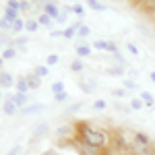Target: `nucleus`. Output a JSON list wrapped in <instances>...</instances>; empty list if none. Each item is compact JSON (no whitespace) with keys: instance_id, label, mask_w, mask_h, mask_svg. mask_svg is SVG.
I'll list each match as a JSON object with an SVG mask.
<instances>
[{"instance_id":"nucleus-40","label":"nucleus","mask_w":155,"mask_h":155,"mask_svg":"<svg viewBox=\"0 0 155 155\" xmlns=\"http://www.w3.org/2000/svg\"><path fill=\"white\" fill-rule=\"evenodd\" d=\"M126 89H112V95L116 97V99H122V97H126Z\"/></svg>"},{"instance_id":"nucleus-17","label":"nucleus","mask_w":155,"mask_h":155,"mask_svg":"<svg viewBox=\"0 0 155 155\" xmlns=\"http://www.w3.org/2000/svg\"><path fill=\"white\" fill-rule=\"evenodd\" d=\"M35 19H37V23H39V27H48V29H52L54 23H56V21H54L52 17H48L46 12H41L39 17H35Z\"/></svg>"},{"instance_id":"nucleus-35","label":"nucleus","mask_w":155,"mask_h":155,"mask_svg":"<svg viewBox=\"0 0 155 155\" xmlns=\"http://www.w3.org/2000/svg\"><path fill=\"white\" fill-rule=\"evenodd\" d=\"M6 6L12 8V11H17L19 15H21V2H19V0H6Z\"/></svg>"},{"instance_id":"nucleus-55","label":"nucleus","mask_w":155,"mask_h":155,"mask_svg":"<svg viewBox=\"0 0 155 155\" xmlns=\"http://www.w3.org/2000/svg\"><path fill=\"white\" fill-rule=\"evenodd\" d=\"M0 33H2V31H0Z\"/></svg>"},{"instance_id":"nucleus-26","label":"nucleus","mask_w":155,"mask_h":155,"mask_svg":"<svg viewBox=\"0 0 155 155\" xmlns=\"http://www.w3.org/2000/svg\"><path fill=\"white\" fill-rule=\"evenodd\" d=\"M37 29H39V23H37V19H29V21L25 23V31H29V33H35Z\"/></svg>"},{"instance_id":"nucleus-22","label":"nucleus","mask_w":155,"mask_h":155,"mask_svg":"<svg viewBox=\"0 0 155 155\" xmlns=\"http://www.w3.org/2000/svg\"><path fill=\"white\" fill-rule=\"evenodd\" d=\"M77 56H79V58H89V56H91V46H87V44L77 46Z\"/></svg>"},{"instance_id":"nucleus-50","label":"nucleus","mask_w":155,"mask_h":155,"mask_svg":"<svg viewBox=\"0 0 155 155\" xmlns=\"http://www.w3.org/2000/svg\"><path fill=\"white\" fill-rule=\"evenodd\" d=\"M149 79H151V81L155 83V71H151V72H149Z\"/></svg>"},{"instance_id":"nucleus-28","label":"nucleus","mask_w":155,"mask_h":155,"mask_svg":"<svg viewBox=\"0 0 155 155\" xmlns=\"http://www.w3.org/2000/svg\"><path fill=\"white\" fill-rule=\"evenodd\" d=\"M19 2H21V12H33L35 8V4L31 0H19Z\"/></svg>"},{"instance_id":"nucleus-18","label":"nucleus","mask_w":155,"mask_h":155,"mask_svg":"<svg viewBox=\"0 0 155 155\" xmlns=\"http://www.w3.org/2000/svg\"><path fill=\"white\" fill-rule=\"evenodd\" d=\"M19 17H21V15H19L17 11H12V8H8V6H4V11H2V19H6V21L15 23Z\"/></svg>"},{"instance_id":"nucleus-47","label":"nucleus","mask_w":155,"mask_h":155,"mask_svg":"<svg viewBox=\"0 0 155 155\" xmlns=\"http://www.w3.org/2000/svg\"><path fill=\"white\" fill-rule=\"evenodd\" d=\"M116 110H120V112H124V114H126V112H128V107H124V106H120V104H116Z\"/></svg>"},{"instance_id":"nucleus-11","label":"nucleus","mask_w":155,"mask_h":155,"mask_svg":"<svg viewBox=\"0 0 155 155\" xmlns=\"http://www.w3.org/2000/svg\"><path fill=\"white\" fill-rule=\"evenodd\" d=\"M19 112V107L15 106V101H12L11 95L4 97V101H2V114H6V116H15Z\"/></svg>"},{"instance_id":"nucleus-6","label":"nucleus","mask_w":155,"mask_h":155,"mask_svg":"<svg viewBox=\"0 0 155 155\" xmlns=\"http://www.w3.org/2000/svg\"><path fill=\"white\" fill-rule=\"evenodd\" d=\"M130 139L134 141V143H139V145H145V147H153V139L147 134V132L143 130H134L130 134Z\"/></svg>"},{"instance_id":"nucleus-2","label":"nucleus","mask_w":155,"mask_h":155,"mask_svg":"<svg viewBox=\"0 0 155 155\" xmlns=\"http://www.w3.org/2000/svg\"><path fill=\"white\" fill-rule=\"evenodd\" d=\"M112 147L122 155H130V147H132V139H126L122 130H114L112 132Z\"/></svg>"},{"instance_id":"nucleus-39","label":"nucleus","mask_w":155,"mask_h":155,"mask_svg":"<svg viewBox=\"0 0 155 155\" xmlns=\"http://www.w3.org/2000/svg\"><path fill=\"white\" fill-rule=\"evenodd\" d=\"M72 15L83 17V15H85V6H81V4H72Z\"/></svg>"},{"instance_id":"nucleus-31","label":"nucleus","mask_w":155,"mask_h":155,"mask_svg":"<svg viewBox=\"0 0 155 155\" xmlns=\"http://www.w3.org/2000/svg\"><path fill=\"white\" fill-rule=\"evenodd\" d=\"M89 35H91V29H89L87 25H81L79 31H77V37H79V39H85V37H89Z\"/></svg>"},{"instance_id":"nucleus-19","label":"nucleus","mask_w":155,"mask_h":155,"mask_svg":"<svg viewBox=\"0 0 155 155\" xmlns=\"http://www.w3.org/2000/svg\"><path fill=\"white\" fill-rule=\"evenodd\" d=\"M141 99H143L145 101V107H149V110H153L155 107V97H153V93H149V91H143V93H141Z\"/></svg>"},{"instance_id":"nucleus-42","label":"nucleus","mask_w":155,"mask_h":155,"mask_svg":"<svg viewBox=\"0 0 155 155\" xmlns=\"http://www.w3.org/2000/svg\"><path fill=\"white\" fill-rule=\"evenodd\" d=\"M126 48H128V52H130L132 56H139V54H141V52H139V48H137V44H132V41H128V44H126Z\"/></svg>"},{"instance_id":"nucleus-29","label":"nucleus","mask_w":155,"mask_h":155,"mask_svg":"<svg viewBox=\"0 0 155 155\" xmlns=\"http://www.w3.org/2000/svg\"><path fill=\"white\" fill-rule=\"evenodd\" d=\"M143 107H145V101L141 99V97H132V101H130V110L139 112V110H143Z\"/></svg>"},{"instance_id":"nucleus-24","label":"nucleus","mask_w":155,"mask_h":155,"mask_svg":"<svg viewBox=\"0 0 155 155\" xmlns=\"http://www.w3.org/2000/svg\"><path fill=\"white\" fill-rule=\"evenodd\" d=\"M33 72H35L39 79H44V77H48V74H50V66H46V64H37L35 68H33Z\"/></svg>"},{"instance_id":"nucleus-12","label":"nucleus","mask_w":155,"mask_h":155,"mask_svg":"<svg viewBox=\"0 0 155 155\" xmlns=\"http://www.w3.org/2000/svg\"><path fill=\"white\" fill-rule=\"evenodd\" d=\"M41 11L46 12L48 17H52L54 21H58V19H60V15H62L60 6H58V4H54V2H50V4H44V6H41Z\"/></svg>"},{"instance_id":"nucleus-48","label":"nucleus","mask_w":155,"mask_h":155,"mask_svg":"<svg viewBox=\"0 0 155 155\" xmlns=\"http://www.w3.org/2000/svg\"><path fill=\"white\" fill-rule=\"evenodd\" d=\"M4 62H6V60H4L2 56H0V71H4Z\"/></svg>"},{"instance_id":"nucleus-51","label":"nucleus","mask_w":155,"mask_h":155,"mask_svg":"<svg viewBox=\"0 0 155 155\" xmlns=\"http://www.w3.org/2000/svg\"><path fill=\"white\" fill-rule=\"evenodd\" d=\"M130 2H134V4H141V2H145V0H130Z\"/></svg>"},{"instance_id":"nucleus-8","label":"nucleus","mask_w":155,"mask_h":155,"mask_svg":"<svg viewBox=\"0 0 155 155\" xmlns=\"http://www.w3.org/2000/svg\"><path fill=\"white\" fill-rule=\"evenodd\" d=\"M48 130H50L48 122H37L35 126H33V130H31V141H39Z\"/></svg>"},{"instance_id":"nucleus-1","label":"nucleus","mask_w":155,"mask_h":155,"mask_svg":"<svg viewBox=\"0 0 155 155\" xmlns=\"http://www.w3.org/2000/svg\"><path fill=\"white\" fill-rule=\"evenodd\" d=\"M72 139H77L79 143L87 145V147L99 149V151H104V149L110 147V143H112V137H110L104 128H95V126H93L91 122H87V120L74 122V137H72Z\"/></svg>"},{"instance_id":"nucleus-34","label":"nucleus","mask_w":155,"mask_h":155,"mask_svg":"<svg viewBox=\"0 0 155 155\" xmlns=\"http://www.w3.org/2000/svg\"><path fill=\"white\" fill-rule=\"evenodd\" d=\"M0 31H2V33H6V31H12V23L0 17Z\"/></svg>"},{"instance_id":"nucleus-5","label":"nucleus","mask_w":155,"mask_h":155,"mask_svg":"<svg viewBox=\"0 0 155 155\" xmlns=\"http://www.w3.org/2000/svg\"><path fill=\"white\" fill-rule=\"evenodd\" d=\"M79 87H81L83 93H93V91H97V81L93 77H81L79 79Z\"/></svg>"},{"instance_id":"nucleus-4","label":"nucleus","mask_w":155,"mask_h":155,"mask_svg":"<svg viewBox=\"0 0 155 155\" xmlns=\"http://www.w3.org/2000/svg\"><path fill=\"white\" fill-rule=\"evenodd\" d=\"M93 48L101 50V52H110L112 56L118 54V46H116L114 41H110V39H95V41H93Z\"/></svg>"},{"instance_id":"nucleus-9","label":"nucleus","mask_w":155,"mask_h":155,"mask_svg":"<svg viewBox=\"0 0 155 155\" xmlns=\"http://www.w3.org/2000/svg\"><path fill=\"white\" fill-rule=\"evenodd\" d=\"M56 137H58V139H62V141H64V139H68V137H74V124H62V126H58V128H56Z\"/></svg>"},{"instance_id":"nucleus-10","label":"nucleus","mask_w":155,"mask_h":155,"mask_svg":"<svg viewBox=\"0 0 155 155\" xmlns=\"http://www.w3.org/2000/svg\"><path fill=\"white\" fill-rule=\"evenodd\" d=\"M15 77L6 71H0V89H12L15 87Z\"/></svg>"},{"instance_id":"nucleus-44","label":"nucleus","mask_w":155,"mask_h":155,"mask_svg":"<svg viewBox=\"0 0 155 155\" xmlns=\"http://www.w3.org/2000/svg\"><path fill=\"white\" fill-rule=\"evenodd\" d=\"M114 60L118 62V66H126V60L120 56V52H118V54H114Z\"/></svg>"},{"instance_id":"nucleus-53","label":"nucleus","mask_w":155,"mask_h":155,"mask_svg":"<svg viewBox=\"0 0 155 155\" xmlns=\"http://www.w3.org/2000/svg\"><path fill=\"white\" fill-rule=\"evenodd\" d=\"M151 15H153V17H155V8H153V12H151Z\"/></svg>"},{"instance_id":"nucleus-54","label":"nucleus","mask_w":155,"mask_h":155,"mask_svg":"<svg viewBox=\"0 0 155 155\" xmlns=\"http://www.w3.org/2000/svg\"><path fill=\"white\" fill-rule=\"evenodd\" d=\"M0 112H2V107H0Z\"/></svg>"},{"instance_id":"nucleus-30","label":"nucleus","mask_w":155,"mask_h":155,"mask_svg":"<svg viewBox=\"0 0 155 155\" xmlns=\"http://www.w3.org/2000/svg\"><path fill=\"white\" fill-rule=\"evenodd\" d=\"M52 95H58V93H64V83L62 81H56V83H52Z\"/></svg>"},{"instance_id":"nucleus-14","label":"nucleus","mask_w":155,"mask_h":155,"mask_svg":"<svg viewBox=\"0 0 155 155\" xmlns=\"http://www.w3.org/2000/svg\"><path fill=\"white\" fill-rule=\"evenodd\" d=\"M15 89H17V93H29L31 89H29V83H27V77H19L15 81Z\"/></svg>"},{"instance_id":"nucleus-3","label":"nucleus","mask_w":155,"mask_h":155,"mask_svg":"<svg viewBox=\"0 0 155 155\" xmlns=\"http://www.w3.org/2000/svg\"><path fill=\"white\" fill-rule=\"evenodd\" d=\"M62 143H64V141H62ZM64 145H71V147H74L79 155H101V151H99V149H93V147H87V145L79 143L77 139H68V143H64Z\"/></svg>"},{"instance_id":"nucleus-23","label":"nucleus","mask_w":155,"mask_h":155,"mask_svg":"<svg viewBox=\"0 0 155 155\" xmlns=\"http://www.w3.org/2000/svg\"><path fill=\"white\" fill-rule=\"evenodd\" d=\"M106 74L107 77H122V74H124V66H118V64H116V66H107Z\"/></svg>"},{"instance_id":"nucleus-56","label":"nucleus","mask_w":155,"mask_h":155,"mask_svg":"<svg viewBox=\"0 0 155 155\" xmlns=\"http://www.w3.org/2000/svg\"><path fill=\"white\" fill-rule=\"evenodd\" d=\"M153 155H155V153H153Z\"/></svg>"},{"instance_id":"nucleus-27","label":"nucleus","mask_w":155,"mask_h":155,"mask_svg":"<svg viewBox=\"0 0 155 155\" xmlns=\"http://www.w3.org/2000/svg\"><path fill=\"white\" fill-rule=\"evenodd\" d=\"M71 71H72V72H83V71H85V64H83V60H81V58L72 60V62H71Z\"/></svg>"},{"instance_id":"nucleus-36","label":"nucleus","mask_w":155,"mask_h":155,"mask_svg":"<svg viewBox=\"0 0 155 155\" xmlns=\"http://www.w3.org/2000/svg\"><path fill=\"white\" fill-rule=\"evenodd\" d=\"M124 89L126 91H134V89H139V85L134 83L132 79H124Z\"/></svg>"},{"instance_id":"nucleus-41","label":"nucleus","mask_w":155,"mask_h":155,"mask_svg":"<svg viewBox=\"0 0 155 155\" xmlns=\"http://www.w3.org/2000/svg\"><path fill=\"white\" fill-rule=\"evenodd\" d=\"M54 101H56V104H64V101H68V93L64 91V93H58V95H54Z\"/></svg>"},{"instance_id":"nucleus-21","label":"nucleus","mask_w":155,"mask_h":155,"mask_svg":"<svg viewBox=\"0 0 155 155\" xmlns=\"http://www.w3.org/2000/svg\"><path fill=\"white\" fill-rule=\"evenodd\" d=\"M85 2H87V6H89L91 11H95V12H104L107 8L106 4H104V2H99V0H85Z\"/></svg>"},{"instance_id":"nucleus-15","label":"nucleus","mask_w":155,"mask_h":155,"mask_svg":"<svg viewBox=\"0 0 155 155\" xmlns=\"http://www.w3.org/2000/svg\"><path fill=\"white\" fill-rule=\"evenodd\" d=\"M25 77H27V83H29V89H31V91H35V89L41 87V79L37 77L35 72H29V74H25Z\"/></svg>"},{"instance_id":"nucleus-49","label":"nucleus","mask_w":155,"mask_h":155,"mask_svg":"<svg viewBox=\"0 0 155 155\" xmlns=\"http://www.w3.org/2000/svg\"><path fill=\"white\" fill-rule=\"evenodd\" d=\"M6 41V37H4V33H0V48H2V44Z\"/></svg>"},{"instance_id":"nucleus-25","label":"nucleus","mask_w":155,"mask_h":155,"mask_svg":"<svg viewBox=\"0 0 155 155\" xmlns=\"http://www.w3.org/2000/svg\"><path fill=\"white\" fill-rule=\"evenodd\" d=\"M25 23H27V21L19 17V19L12 23V33H21V31H25Z\"/></svg>"},{"instance_id":"nucleus-7","label":"nucleus","mask_w":155,"mask_h":155,"mask_svg":"<svg viewBox=\"0 0 155 155\" xmlns=\"http://www.w3.org/2000/svg\"><path fill=\"white\" fill-rule=\"evenodd\" d=\"M41 112H46V106H44V104H29V106L23 107L19 114H21V116H37V114H41Z\"/></svg>"},{"instance_id":"nucleus-38","label":"nucleus","mask_w":155,"mask_h":155,"mask_svg":"<svg viewBox=\"0 0 155 155\" xmlns=\"http://www.w3.org/2000/svg\"><path fill=\"white\" fill-rule=\"evenodd\" d=\"M81 106H83V104H72L71 107H66V110H64V114H66V116H71V114H74V112H79Z\"/></svg>"},{"instance_id":"nucleus-20","label":"nucleus","mask_w":155,"mask_h":155,"mask_svg":"<svg viewBox=\"0 0 155 155\" xmlns=\"http://www.w3.org/2000/svg\"><path fill=\"white\" fill-rule=\"evenodd\" d=\"M19 56V50L15 48V46H8V48H2V58L4 60H12Z\"/></svg>"},{"instance_id":"nucleus-45","label":"nucleus","mask_w":155,"mask_h":155,"mask_svg":"<svg viewBox=\"0 0 155 155\" xmlns=\"http://www.w3.org/2000/svg\"><path fill=\"white\" fill-rule=\"evenodd\" d=\"M52 37H64V29H52Z\"/></svg>"},{"instance_id":"nucleus-52","label":"nucleus","mask_w":155,"mask_h":155,"mask_svg":"<svg viewBox=\"0 0 155 155\" xmlns=\"http://www.w3.org/2000/svg\"><path fill=\"white\" fill-rule=\"evenodd\" d=\"M2 101H4V99H2V91H0V106H2Z\"/></svg>"},{"instance_id":"nucleus-13","label":"nucleus","mask_w":155,"mask_h":155,"mask_svg":"<svg viewBox=\"0 0 155 155\" xmlns=\"http://www.w3.org/2000/svg\"><path fill=\"white\" fill-rule=\"evenodd\" d=\"M11 97H12V101H15V106L19 107V112H21L23 107L29 106V97H27V93H17V91H15Z\"/></svg>"},{"instance_id":"nucleus-32","label":"nucleus","mask_w":155,"mask_h":155,"mask_svg":"<svg viewBox=\"0 0 155 155\" xmlns=\"http://www.w3.org/2000/svg\"><path fill=\"white\" fill-rule=\"evenodd\" d=\"M58 62H60L58 54H48V56H46V66H54V64H58Z\"/></svg>"},{"instance_id":"nucleus-16","label":"nucleus","mask_w":155,"mask_h":155,"mask_svg":"<svg viewBox=\"0 0 155 155\" xmlns=\"http://www.w3.org/2000/svg\"><path fill=\"white\" fill-rule=\"evenodd\" d=\"M81 21H77V23H72L71 27H66L64 29V39H74L77 37V31H79V27H81Z\"/></svg>"},{"instance_id":"nucleus-46","label":"nucleus","mask_w":155,"mask_h":155,"mask_svg":"<svg viewBox=\"0 0 155 155\" xmlns=\"http://www.w3.org/2000/svg\"><path fill=\"white\" fill-rule=\"evenodd\" d=\"M66 19H68V15H64V12H62V15H60V19L56 21V23H66Z\"/></svg>"},{"instance_id":"nucleus-33","label":"nucleus","mask_w":155,"mask_h":155,"mask_svg":"<svg viewBox=\"0 0 155 155\" xmlns=\"http://www.w3.org/2000/svg\"><path fill=\"white\" fill-rule=\"evenodd\" d=\"M93 110H95V112H104V110H106L107 107V104H106V99H95V101H93Z\"/></svg>"},{"instance_id":"nucleus-37","label":"nucleus","mask_w":155,"mask_h":155,"mask_svg":"<svg viewBox=\"0 0 155 155\" xmlns=\"http://www.w3.org/2000/svg\"><path fill=\"white\" fill-rule=\"evenodd\" d=\"M21 153H23V147L21 145H12L11 149L6 151V155H21Z\"/></svg>"},{"instance_id":"nucleus-43","label":"nucleus","mask_w":155,"mask_h":155,"mask_svg":"<svg viewBox=\"0 0 155 155\" xmlns=\"http://www.w3.org/2000/svg\"><path fill=\"white\" fill-rule=\"evenodd\" d=\"M101 155H122V153H118L114 147H106V149L101 151Z\"/></svg>"}]
</instances>
